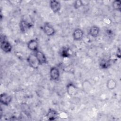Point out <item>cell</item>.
I'll use <instances>...</instances> for the list:
<instances>
[{
	"label": "cell",
	"mask_w": 121,
	"mask_h": 121,
	"mask_svg": "<svg viewBox=\"0 0 121 121\" xmlns=\"http://www.w3.org/2000/svg\"><path fill=\"white\" fill-rule=\"evenodd\" d=\"M26 60L30 67L34 69H37L40 65L35 53L30 54L28 55Z\"/></svg>",
	"instance_id": "obj_1"
},
{
	"label": "cell",
	"mask_w": 121,
	"mask_h": 121,
	"mask_svg": "<svg viewBox=\"0 0 121 121\" xmlns=\"http://www.w3.org/2000/svg\"><path fill=\"white\" fill-rule=\"evenodd\" d=\"M19 28L21 32L25 33L33 26L32 22H28L24 19H22L19 23Z\"/></svg>",
	"instance_id": "obj_2"
},
{
	"label": "cell",
	"mask_w": 121,
	"mask_h": 121,
	"mask_svg": "<svg viewBox=\"0 0 121 121\" xmlns=\"http://www.w3.org/2000/svg\"><path fill=\"white\" fill-rule=\"evenodd\" d=\"M43 30L44 34L48 36L53 35L56 32L54 27L50 23L47 22L44 24L43 27Z\"/></svg>",
	"instance_id": "obj_3"
},
{
	"label": "cell",
	"mask_w": 121,
	"mask_h": 121,
	"mask_svg": "<svg viewBox=\"0 0 121 121\" xmlns=\"http://www.w3.org/2000/svg\"><path fill=\"white\" fill-rule=\"evenodd\" d=\"M0 48L2 51L5 53H9L12 51V46L11 44L5 38H1Z\"/></svg>",
	"instance_id": "obj_4"
},
{
	"label": "cell",
	"mask_w": 121,
	"mask_h": 121,
	"mask_svg": "<svg viewBox=\"0 0 121 121\" xmlns=\"http://www.w3.org/2000/svg\"><path fill=\"white\" fill-rule=\"evenodd\" d=\"M50 78L53 81H57L59 79L60 73L59 69L56 67H52L50 69Z\"/></svg>",
	"instance_id": "obj_5"
},
{
	"label": "cell",
	"mask_w": 121,
	"mask_h": 121,
	"mask_svg": "<svg viewBox=\"0 0 121 121\" xmlns=\"http://www.w3.org/2000/svg\"><path fill=\"white\" fill-rule=\"evenodd\" d=\"M66 90L68 94L70 96H74L78 92V87L72 83L68 84L66 86Z\"/></svg>",
	"instance_id": "obj_6"
},
{
	"label": "cell",
	"mask_w": 121,
	"mask_h": 121,
	"mask_svg": "<svg viewBox=\"0 0 121 121\" xmlns=\"http://www.w3.org/2000/svg\"><path fill=\"white\" fill-rule=\"evenodd\" d=\"M12 99L11 95L5 93L1 94L0 96V102L1 104L6 106L9 105L12 101Z\"/></svg>",
	"instance_id": "obj_7"
},
{
	"label": "cell",
	"mask_w": 121,
	"mask_h": 121,
	"mask_svg": "<svg viewBox=\"0 0 121 121\" xmlns=\"http://www.w3.org/2000/svg\"><path fill=\"white\" fill-rule=\"evenodd\" d=\"M59 112L56 110L52 108H50L48 110L46 115L47 120L49 121L55 120L59 117Z\"/></svg>",
	"instance_id": "obj_8"
},
{
	"label": "cell",
	"mask_w": 121,
	"mask_h": 121,
	"mask_svg": "<svg viewBox=\"0 0 121 121\" xmlns=\"http://www.w3.org/2000/svg\"><path fill=\"white\" fill-rule=\"evenodd\" d=\"M50 6L52 11L54 13H57L59 12L61 9V4L60 3L58 0H52L50 1Z\"/></svg>",
	"instance_id": "obj_9"
},
{
	"label": "cell",
	"mask_w": 121,
	"mask_h": 121,
	"mask_svg": "<svg viewBox=\"0 0 121 121\" xmlns=\"http://www.w3.org/2000/svg\"><path fill=\"white\" fill-rule=\"evenodd\" d=\"M35 53L40 65H43V64L47 63V60L46 57L42 52L37 50L36 52H35Z\"/></svg>",
	"instance_id": "obj_10"
},
{
	"label": "cell",
	"mask_w": 121,
	"mask_h": 121,
	"mask_svg": "<svg viewBox=\"0 0 121 121\" xmlns=\"http://www.w3.org/2000/svg\"><path fill=\"white\" fill-rule=\"evenodd\" d=\"M84 35V32L80 28L75 29L72 34L73 38L75 41H79L81 40Z\"/></svg>",
	"instance_id": "obj_11"
},
{
	"label": "cell",
	"mask_w": 121,
	"mask_h": 121,
	"mask_svg": "<svg viewBox=\"0 0 121 121\" xmlns=\"http://www.w3.org/2000/svg\"><path fill=\"white\" fill-rule=\"evenodd\" d=\"M27 46L29 50L35 52L38 50V43L35 39H31L27 43Z\"/></svg>",
	"instance_id": "obj_12"
},
{
	"label": "cell",
	"mask_w": 121,
	"mask_h": 121,
	"mask_svg": "<svg viewBox=\"0 0 121 121\" xmlns=\"http://www.w3.org/2000/svg\"><path fill=\"white\" fill-rule=\"evenodd\" d=\"M100 32L99 28L96 26H93L90 27L89 30V35L94 38H96Z\"/></svg>",
	"instance_id": "obj_13"
},
{
	"label": "cell",
	"mask_w": 121,
	"mask_h": 121,
	"mask_svg": "<svg viewBox=\"0 0 121 121\" xmlns=\"http://www.w3.org/2000/svg\"><path fill=\"white\" fill-rule=\"evenodd\" d=\"M82 87L83 91L86 93H87L91 91L92 86L89 80L86 79L83 81L82 84Z\"/></svg>",
	"instance_id": "obj_14"
},
{
	"label": "cell",
	"mask_w": 121,
	"mask_h": 121,
	"mask_svg": "<svg viewBox=\"0 0 121 121\" xmlns=\"http://www.w3.org/2000/svg\"><path fill=\"white\" fill-rule=\"evenodd\" d=\"M99 67L101 69H108L111 66L110 61L105 59H102L99 61Z\"/></svg>",
	"instance_id": "obj_15"
},
{
	"label": "cell",
	"mask_w": 121,
	"mask_h": 121,
	"mask_svg": "<svg viewBox=\"0 0 121 121\" xmlns=\"http://www.w3.org/2000/svg\"><path fill=\"white\" fill-rule=\"evenodd\" d=\"M60 55L63 58L69 57L71 55L69 48L67 47H63L60 51Z\"/></svg>",
	"instance_id": "obj_16"
},
{
	"label": "cell",
	"mask_w": 121,
	"mask_h": 121,
	"mask_svg": "<svg viewBox=\"0 0 121 121\" xmlns=\"http://www.w3.org/2000/svg\"><path fill=\"white\" fill-rule=\"evenodd\" d=\"M117 86L116 81L112 78L109 79L106 82L107 88L110 90H112L114 89Z\"/></svg>",
	"instance_id": "obj_17"
},
{
	"label": "cell",
	"mask_w": 121,
	"mask_h": 121,
	"mask_svg": "<svg viewBox=\"0 0 121 121\" xmlns=\"http://www.w3.org/2000/svg\"><path fill=\"white\" fill-rule=\"evenodd\" d=\"M112 7L113 9L117 11H121V1L120 0H115L112 2Z\"/></svg>",
	"instance_id": "obj_18"
},
{
	"label": "cell",
	"mask_w": 121,
	"mask_h": 121,
	"mask_svg": "<svg viewBox=\"0 0 121 121\" xmlns=\"http://www.w3.org/2000/svg\"><path fill=\"white\" fill-rule=\"evenodd\" d=\"M83 6H84V5L83 1L80 0H76L73 3V7L75 9H78Z\"/></svg>",
	"instance_id": "obj_19"
},
{
	"label": "cell",
	"mask_w": 121,
	"mask_h": 121,
	"mask_svg": "<svg viewBox=\"0 0 121 121\" xmlns=\"http://www.w3.org/2000/svg\"><path fill=\"white\" fill-rule=\"evenodd\" d=\"M8 1L9 2L10 4L14 5H19L22 2V0H8Z\"/></svg>",
	"instance_id": "obj_20"
},
{
	"label": "cell",
	"mask_w": 121,
	"mask_h": 121,
	"mask_svg": "<svg viewBox=\"0 0 121 121\" xmlns=\"http://www.w3.org/2000/svg\"><path fill=\"white\" fill-rule=\"evenodd\" d=\"M116 56L118 58H121V50L120 48H118L116 52Z\"/></svg>",
	"instance_id": "obj_21"
}]
</instances>
